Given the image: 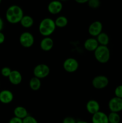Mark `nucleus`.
Wrapping results in <instances>:
<instances>
[{"label":"nucleus","mask_w":122,"mask_h":123,"mask_svg":"<svg viewBox=\"0 0 122 123\" xmlns=\"http://www.w3.org/2000/svg\"><path fill=\"white\" fill-rule=\"evenodd\" d=\"M23 16V10L17 5H13L8 7L6 13V19L8 22L12 24L20 22Z\"/></svg>","instance_id":"1"},{"label":"nucleus","mask_w":122,"mask_h":123,"mask_svg":"<svg viewBox=\"0 0 122 123\" xmlns=\"http://www.w3.org/2000/svg\"><path fill=\"white\" fill-rule=\"evenodd\" d=\"M55 20L51 18H47L43 19L39 24V32L44 37H49L56 30Z\"/></svg>","instance_id":"2"},{"label":"nucleus","mask_w":122,"mask_h":123,"mask_svg":"<svg viewBox=\"0 0 122 123\" xmlns=\"http://www.w3.org/2000/svg\"><path fill=\"white\" fill-rule=\"evenodd\" d=\"M94 57L99 62L105 64L108 62L110 58V51L107 46L99 45L94 51Z\"/></svg>","instance_id":"3"},{"label":"nucleus","mask_w":122,"mask_h":123,"mask_svg":"<svg viewBox=\"0 0 122 123\" xmlns=\"http://www.w3.org/2000/svg\"><path fill=\"white\" fill-rule=\"evenodd\" d=\"M33 75L35 77L40 79H44L48 76L50 73V68L45 64H39L33 68Z\"/></svg>","instance_id":"4"},{"label":"nucleus","mask_w":122,"mask_h":123,"mask_svg":"<svg viewBox=\"0 0 122 123\" xmlns=\"http://www.w3.org/2000/svg\"><path fill=\"white\" fill-rule=\"evenodd\" d=\"M19 42L24 48H31L34 43V37L31 32H24L20 36Z\"/></svg>","instance_id":"5"},{"label":"nucleus","mask_w":122,"mask_h":123,"mask_svg":"<svg viewBox=\"0 0 122 123\" xmlns=\"http://www.w3.org/2000/svg\"><path fill=\"white\" fill-rule=\"evenodd\" d=\"M109 80L108 78L104 75H99L94 77L92 80V85L96 89H103L108 86Z\"/></svg>","instance_id":"6"},{"label":"nucleus","mask_w":122,"mask_h":123,"mask_svg":"<svg viewBox=\"0 0 122 123\" xmlns=\"http://www.w3.org/2000/svg\"><path fill=\"white\" fill-rule=\"evenodd\" d=\"M63 67L66 72L68 73H74L76 72L78 68V62L75 58H68L63 62Z\"/></svg>","instance_id":"7"},{"label":"nucleus","mask_w":122,"mask_h":123,"mask_svg":"<svg viewBox=\"0 0 122 123\" xmlns=\"http://www.w3.org/2000/svg\"><path fill=\"white\" fill-rule=\"evenodd\" d=\"M108 108L111 112H117L122 111V98L115 96L109 101Z\"/></svg>","instance_id":"8"},{"label":"nucleus","mask_w":122,"mask_h":123,"mask_svg":"<svg viewBox=\"0 0 122 123\" xmlns=\"http://www.w3.org/2000/svg\"><path fill=\"white\" fill-rule=\"evenodd\" d=\"M102 31V24L99 21H94L89 26V33L92 37H97Z\"/></svg>","instance_id":"9"},{"label":"nucleus","mask_w":122,"mask_h":123,"mask_svg":"<svg viewBox=\"0 0 122 123\" xmlns=\"http://www.w3.org/2000/svg\"><path fill=\"white\" fill-rule=\"evenodd\" d=\"M63 5L60 1H52L49 4L47 7L49 13L52 14H56L59 13L62 11Z\"/></svg>","instance_id":"10"},{"label":"nucleus","mask_w":122,"mask_h":123,"mask_svg":"<svg viewBox=\"0 0 122 123\" xmlns=\"http://www.w3.org/2000/svg\"><path fill=\"white\" fill-rule=\"evenodd\" d=\"M14 98L13 92L8 90H4L0 92V102L3 104L10 103Z\"/></svg>","instance_id":"11"},{"label":"nucleus","mask_w":122,"mask_h":123,"mask_svg":"<svg viewBox=\"0 0 122 123\" xmlns=\"http://www.w3.org/2000/svg\"><path fill=\"white\" fill-rule=\"evenodd\" d=\"M92 123H109L108 115L103 112L99 111L92 115Z\"/></svg>","instance_id":"12"},{"label":"nucleus","mask_w":122,"mask_h":123,"mask_svg":"<svg viewBox=\"0 0 122 123\" xmlns=\"http://www.w3.org/2000/svg\"><path fill=\"white\" fill-rule=\"evenodd\" d=\"M86 109L89 113L93 115L100 111V105L96 100H90L86 104Z\"/></svg>","instance_id":"13"},{"label":"nucleus","mask_w":122,"mask_h":123,"mask_svg":"<svg viewBox=\"0 0 122 123\" xmlns=\"http://www.w3.org/2000/svg\"><path fill=\"white\" fill-rule=\"evenodd\" d=\"M99 43L97 41L96 38H89L86 40L84 43V47L88 51L94 52L99 46Z\"/></svg>","instance_id":"14"},{"label":"nucleus","mask_w":122,"mask_h":123,"mask_svg":"<svg viewBox=\"0 0 122 123\" xmlns=\"http://www.w3.org/2000/svg\"><path fill=\"white\" fill-rule=\"evenodd\" d=\"M8 78L10 82L14 85L20 84L22 80L21 73L18 70H12Z\"/></svg>","instance_id":"15"},{"label":"nucleus","mask_w":122,"mask_h":123,"mask_svg":"<svg viewBox=\"0 0 122 123\" xmlns=\"http://www.w3.org/2000/svg\"><path fill=\"white\" fill-rule=\"evenodd\" d=\"M54 45L53 40L50 37H45L40 42V48L44 51H49Z\"/></svg>","instance_id":"16"},{"label":"nucleus","mask_w":122,"mask_h":123,"mask_svg":"<svg viewBox=\"0 0 122 123\" xmlns=\"http://www.w3.org/2000/svg\"><path fill=\"white\" fill-rule=\"evenodd\" d=\"M14 117L19 118L23 120L25 118L28 116V112L26 109L22 106H19L14 108Z\"/></svg>","instance_id":"17"},{"label":"nucleus","mask_w":122,"mask_h":123,"mask_svg":"<svg viewBox=\"0 0 122 123\" xmlns=\"http://www.w3.org/2000/svg\"><path fill=\"white\" fill-rule=\"evenodd\" d=\"M20 24L23 27L25 28H31L33 25V19L31 16L28 15L23 16L20 22Z\"/></svg>","instance_id":"18"},{"label":"nucleus","mask_w":122,"mask_h":123,"mask_svg":"<svg viewBox=\"0 0 122 123\" xmlns=\"http://www.w3.org/2000/svg\"><path fill=\"white\" fill-rule=\"evenodd\" d=\"M96 40L99 45L107 46L110 42V38L108 35L105 32H102L99 35L97 36Z\"/></svg>","instance_id":"19"},{"label":"nucleus","mask_w":122,"mask_h":123,"mask_svg":"<svg viewBox=\"0 0 122 123\" xmlns=\"http://www.w3.org/2000/svg\"><path fill=\"white\" fill-rule=\"evenodd\" d=\"M41 86V82L39 78L33 77L29 81V87L33 91H38Z\"/></svg>","instance_id":"20"},{"label":"nucleus","mask_w":122,"mask_h":123,"mask_svg":"<svg viewBox=\"0 0 122 123\" xmlns=\"http://www.w3.org/2000/svg\"><path fill=\"white\" fill-rule=\"evenodd\" d=\"M55 23L56 27L64 28L68 25V20L65 16H61L56 18V20H55Z\"/></svg>","instance_id":"21"},{"label":"nucleus","mask_w":122,"mask_h":123,"mask_svg":"<svg viewBox=\"0 0 122 123\" xmlns=\"http://www.w3.org/2000/svg\"><path fill=\"white\" fill-rule=\"evenodd\" d=\"M109 123H120L121 118L118 113L111 112L108 115Z\"/></svg>","instance_id":"22"},{"label":"nucleus","mask_w":122,"mask_h":123,"mask_svg":"<svg viewBox=\"0 0 122 123\" xmlns=\"http://www.w3.org/2000/svg\"><path fill=\"white\" fill-rule=\"evenodd\" d=\"M87 3L89 6L92 8H97L100 6L99 0H89Z\"/></svg>","instance_id":"23"},{"label":"nucleus","mask_w":122,"mask_h":123,"mask_svg":"<svg viewBox=\"0 0 122 123\" xmlns=\"http://www.w3.org/2000/svg\"><path fill=\"white\" fill-rule=\"evenodd\" d=\"M11 71V68L8 67H4L1 70V73L2 76L5 77V78H8Z\"/></svg>","instance_id":"24"},{"label":"nucleus","mask_w":122,"mask_h":123,"mask_svg":"<svg viewBox=\"0 0 122 123\" xmlns=\"http://www.w3.org/2000/svg\"><path fill=\"white\" fill-rule=\"evenodd\" d=\"M23 123H38V121L34 117L28 115L23 120Z\"/></svg>","instance_id":"25"},{"label":"nucleus","mask_w":122,"mask_h":123,"mask_svg":"<svg viewBox=\"0 0 122 123\" xmlns=\"http://www.w3.org/2000/svg\"><path fill=\"white\" fill-rule=\"evenodd\" d=\"M114 94L116 97L122 98V85H118L114 90Z\"/></svg>","instance_id":"26"},{"label":"nucleus","mask_w":122,"mask_h":123,"mask_svg":"<svg viewBox=\"0 0 122 123\" xmlns=\"http://www.w3.org/2000/svg\"><path fill=\"white\" fill-rule=\"evenodd\" d=\"M77 121L74 118L72 117H65L63 120L62 123H76Z\"/></svg>","instance_id":"27"},{"label":"nucleus","mask_w":122,"mask_h":123,"mask_svg":"<svg viewBox=\"0 0 122 123\" xmlns=\"http://www.w3.org/2000/svg\"><path fill=\"white\" fill-rule=\"evenodd\" d=\"M8 123H23V120L19 118L16 117H14L10 120Z\"/></svg>","instance_id":"28"},{"label":"nucleus","mask_w":122,"mask_h":123,"mask_svg":"<svg viewBox=\"0 0 122 123\" xmlns=\"http://www.w3.org/2000/svg\"><path fill=\"white\" fill-rule=\"evenodd\" d=\"M5 40H6L5 35L1 31V32H0V44H2L5 42Z\"/></svg>","instance_id":"29"},{"label":"nucleus","mask_w":122,"mask_h":123,"mask_svg":"<svg viewBox=\"0 0 122 123\" xmlns=\"http://www.w3.org/2000/svg\"><path fill=\"white\" fill-rule=\"evenodd\" d=\"M4 28V21L1 18H0V32H1Z\"/></svg>","instance_id":"30"},{"label":"nucleus","mask_w":122,"mask_h":123,"mask_svg":"<svg viewBox=\"0 0 122 123\" xmlns=\"http://www.w3.org/2000/svg\"><path fill=\"white\" fill-rule=\"evenodd\" d=\"M77 3L79 4H84L89 1V0H75Z\"/></svg>","instance_id":"31"},{"label":"nucleus","mask_w":122,"mask_h":123,"mask_svg":"<svg viewBox=\"0 0 122 123\" xmlns=\"http://www.w3.org/2000/svg\"><path fill=\"white\" fill-rule=\"evenodd\" d=\"M76 123H89L88 122L86 121H83V120H80V121H77Z\"/></svg>","instance_id":"32"},{"label":"nucleus","mask_w":122,"mask_h":123,"mask_svg":"<svg viewBox=\"0 0 122 123\" xmlns=\"http://www.w3.org/2000/svg\"><path fill=\"white\" fill-rule=\"evenodd\" d=\"M61 1H67V0H61Z\"/></svg>","instance_id":"33"},{"label":"nucleus","mask_w":122,"mask_h":123,"mask_svg":"<svg viewBox=\"0 0 122 123\" xmlns=\"http://www.w3.org/2000/svg\"><path fill=\"white\" fill-rule=\"evenodd\" d=\"M1 1H2V0H0V4H1Z\"/></svg>","instance_id":"34"}]
</instances>
